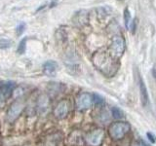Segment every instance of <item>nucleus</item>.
Instances as JSON below:
<instances>
[{
  "instance_id": "f257e3e1",
  "label": "nucleus",
  "mask_w": 156,
  "mask_h": 146,
  "mask_svg": "<svg viewBox=\"0 0 156 146\" xmlns=\"http://www.w3.org/2000/svg\"><path fill=\"white\" fill-rule=\"evenodd\" d=\"M92 60L94 65L105 76H113L119 68L118 58L112 56L109 52H97Z\"/></svg>"
},
{
  "instance_id": "f03ea898",
  "label": "nucleus",
  "mask_w": 156,
  "mask_h": 146,
  "mask_svg": "<svg viewBox=\"0 0 156 146\" xmlns=\"http://www.w3.org/2000/svg\"><path fill=\"white\" fill-rule=\"evenodd\" d=\"M131 130V126L127 122H115L112 123L109 128H108V134L110 135V137L114 140H120L122 138H124L126 134H128V133Z\"/></svg>"
},
{
  "instance_id": "7ed1b4c3",
  "label": "nucleus",
  "mask_w": 156,
  "mask_h": 146,
  "mask_svg": "<svg viewBox=\"0 0 156 146\" xmlns=\"http://www.w3.org/2000/svg\"><path fill=\"white\" fill-rule=\"evenodd\" d=\"M125 40L120 35H116L112 38L109 46V53L116 58H119L125 51Z\"/></svg>"
},
{
  "instance_id": "20e7f679",
  "label": "nucleus",
  "mask_w": 156,
  "mask_h": 146,
  "mask_svg": "<svg viewBox=\"0 0 156 146\" xmlns=\"http://www.w3.org/2000/svg\"><path fill=\"white\" fill-rule=\"evenodd\" d=\"M24 109V102L21 99L15 100L7 111V120L10 123L16 121Z\"/></svg>"
},
{
  "instance_id": "39448f33",
  "label": "nucleus",
  "mask_w": 156,
  "mask_h": 146,
  "mask_svg": "<svg viewBox=\"0 0 156 146\" xmlns=\"http://www.w3.org/2000/svg\"><path fill=\"white\" fill-rule=\"evenodd\" d=\"M105 134V130L102 129H96L87 134L86 141L91 146H100L104 141Z\"/></svg>"
},
{
  "instance_id": "423d86ee",
  "label": "nucleus",
  "mask_w": 156,
  "mask_h": 146,
  "mask_svg": "<svg viewBox=\"0 0 156 146\" xmlns=\"http://www.w3.org/2000/svg\"><path fill=\"white\" fill-rule=\"evenodd\" d=\"M15 88L16 84L14 82H0V106L4 105L6 99L11 96Z\"/></svg>"
},
{
  "instance_id": "0eeeda50",
  "label": "nucleus",
  "mask_w": 156,
  "mask_h": 146,
  "mask_svg": "<svg viewBox=\"0 0 156 146\" xmlns=\"http://www.w3.org/2000/svg\"><path fill=\"white\" fill-rule=\"evenodd\" d=\"M93 104V96L88 92H82L76 97V108L78 110L89 109Z\"/></svg>"
},
{
  "instance_id": "6e6552de",
  "label": "nucleus",
  "mask_w": 156,
  "mask_h": 146,
  "mask_svg": "<svg viewBox=\"0 0 156 146\" xmlns=\"http://www.w3.org/2000/svg\"><path fill=\"white\" fill-rule=\"evenodd\" d=\"M69 112V102L66 99L61 100L54 109V115L58 119H63Z\"/></svg>"
},
{
  "instance_id": "1a4fd4ad",
  "label": "nucleus",
  "mask_w": 156,
  "mask_h": 146,
  "mask_svg": "<svg viewBox=\"0 0 156 146\" xmlns=\"http://www.w3.org/2000/svg\"><path fill=\"white\" fill-rule=\"evenodd\" d=\"M50 107V97L46 94H42L38 96L36 102V109L39 114H45Z\"/></svg>"
},
{
  "instance_id": "9d476101",
  "label": "nucleus",
  "mask_w": 156,
  "mask_h": 146,
  "mask_svg": "<svg viewBox=\"0 0 156 146\" xmlns=\"http://www.w3.org/2000/svg\"><path fill=\"white\" fill-rule=\"evenodd\" d=\"M138 85H139V90H140V101L143 106H146L149 102V96L147 89L144 84V82L143 80V78L140 77V75H138Z\"/></svg>"
},
{
  "instance_id": "9b49d317",
  "label": "nucleus",
  "mask_w": 156,
  "mask_h": 146,
  "mask_svg": "<svg viewBox=\"0 0 156 146\" xmlns=\"http://www.w3.org/2000/svg\"><path fill=\"white\" fill-rule=\"evenodd\" d=\"M58 69V64L55 61H47L43 64V72L48 77L56 76Z\"/></svg>"
},
{
  "instance_id": "f8f14e48",
  "label": "nucleus",
  "mask_w": 156,
  "mask_h": 146,
  "mask_svg": "<svg viewBox=\"0 0 156 146\" xmlns=\"http://www.w3.org/2000/svg\"><path fill=\"white\" fill-rule=\"evenodd\" d=\"M124 21H125V26L128 29H132L134 31V23L132 22V17H131V13L128 9H125L124 11Z\"/></svg>"
},
{
  "instance_id": "ddd939ff",
  "label": "nucleus",
  "mask_w": 156,
  "mask_h": 146,
  "mask_svg": "<svg viewBox=\"0 0 156 146\" xmlns=\"http://www.w3.org/2000/svg\"><path fill=\"white\" fill-rule=\"evenodd\" d=\"M73 21H74V23H83V22H87V15L85 11H80L76 13L74 18H73Z\"/></svg>"
},
{
  "instance_id": "4468645a",
  "label": "nucleus",
  "mask_w": 156,
  "mask_h": 146,
  "mask_svg": "<svg viewBox=\"0 0 156 146\" xmlns=\"http://www.w3.org/2000/svg\"><path fill=\"white\" fill-rule=\"evenodd\" d=\"M27 38L24 37L23 38L21 41H20L18 48H17V53L19 55H23V54L26 53V49H27Z\"/></svg>"
},
{
  "instance_id": "2eb2a0df",
  "label": "nucleus",
  "mask_w": 156,
  "mask_h": 146,
  "mask_svg": "<svg viewBox=\"0 0 156 146\" xmlns=\"http://www.w3.org/2000/svg\"><path fill=\"white\" fill-rule=\"evenodd\" d=\"M111 112H112V115H113L114 118L116 119H121L122 117L124 116V113H123V111H122L119 107H112V109H111Z\"/></svg>"
},
{
  "instance_id": "dca6fc26",
  "label": "nucleus",
  "mask_w": 156,
  "mask_h": 146,
  "mask_svg": "<svg viewBox=\"0 0 156 146\" xmlns=\"http://www.w3.org/2000/svg\"><path fill=\"white\" fill-rule=\"evenodd\" d=\"M13 42L11 40L5 38H0V49H8L10 47H12Z\"/></svg>"
},
{
  "instance_id": "f3484780",
  "label": "nucleus",
  "mask_w": 156,
  "mask_h": 146,
  "mask_svg": "<svg viewBox=\"0 0 156 146\" xmlns=\"http://www.w3.org/2000/svg\"><path fill=\"white\" fill-rule=\"evenodd\" d=\"M93 102H95L97 105H101L105 103V99L104 97L101 96L100 95H93Z\"/></svg>"
},
{
  "instance_id": "a211bd4d",
  "label": "nucleus",
  "mask_w": 156,
  "mask_h": 146,
  "mask_svg": "<svg viewBox=\"0 0 156 146\" xmlns=\"http://www.w3.org/2000/svg\"><path fill=\"white\" fill-rule=\"evenodd\" d=\"M24 29H26V23H24L23 22H21L17 26V34H18V35H21V34H23V32L24 31Z\"/></svg>"
},
{
  "instance_id": "6ab92c4d",
  "label": "nucleus",
  "mask_w": 156,
  "mask_h": 146,
  "mask_svg": "<svg viewBox=\"0 0 156 146\" xmlns=\"http://www.w3.org/2000/svg\"><path fill=\"white\" fill-rule=\"evenodd\" d=\"M100 121L101 122H105L109 119V117H108V113H107V111H101V115H100Z\"/></svg>"
},
{
  "instance_id": "aec40b11",
  "label": "nucleus",
  "mask_w": 156,
  "mask_h": 146,
  "mask_svg": "<svg viewBox=\"0 0 156 146\" xmlns=\"http://www.w3.org/2000/svg\"><path fill=\"white\" fill-rule=\"evenodd\" d=\"M146 136L148 137V139L151 141L152 143H155V141H156V136L154 135V134H152L151 133H147L146 134Z\"/></svg>"
},
{
  "instance_id": "412c9836",
  "label": "nucleus",
  "mask_w": 156,
  "mask_h": 146,
  "mask_svg": "<svg viewBox=\"0 0 156 146\" xmlns=\"http://www.w3.org/2000/svg\"><path fill=\"white\" fill-rule=\"evenodd\" d=\"M131 146H144V145L143 143H141V142H140V141H136V142L132 143Z\"/></svg>"
}]
</instances>
